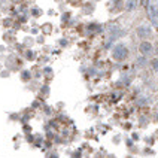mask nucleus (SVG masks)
<instances>
[{
  "label": "nucleus",
  "mask_w": 158,
  "mask_h": 158,
  "mask_svg": "<svg viewBox=\"0 0 158 158\" xmlns=\"http://www.w3.org/2000/svg\"><path fill=\"white\" fill-rule=\"evenodd\" d=\"M136 5H137V0H128V2H127V6H125V9H127V10H131V9L136 8Z\"/></svg>",
  "instance_id": "nucleus-4"
},
{
  "label": "nucleus",
  "mask_w": 158,
  "mask_h": 158,
  "mask_svg": "<svg viewBox=\"0 0 158 158\" xmlns=\"http://www.w3.org/2000/svg\"><path fill=\"white\" fill-rule=\"evenodd\" d=\"M27 58H28V60H31V58H33V54H31V51H27Z\"/></svg>",
  "instance_id": "nucleus-6"
},
{
  "label": "nucleus",
  "mask_w": 158,
  "mask_h": 158,
  "mask_svg": "<svg viewBox=\"0 0 158 158\" xmlns=\"http://www.w3.org/2000/svg\"><path fill=\"white\" fill-rule=\"evenodd\" d=\"M112 57H114L116 61H124L127 57H128V49L125 45H116L112 51Z\"/></svg>",
  "instance_id": "nucleus-1"
},
{
  "label": "nucleus",
  "mask_w": 158,
  "mask_h": 158,
  "mask_svg": "<svg viewBox=\"0 0 158 158\" xmlns=\"http://www.w3.org/2000/svg\"><path fill=\"white\" fill-rule=\"evenodd\" d=\"M152 66H154V70H157V60L152 61Z\"/></svg>",
  "instance_id": "nucleus-7"
},
{
  "label": "nucleus",
  "mask_w": 158,
  "mask_h": 158,
  "mask_svg": "<svg viewBox=\"0 0 158 158\" xmlns=\"http://www.w3.org/2000/svg\"><path fill=\"white\" fill-rule=\"evenodd\" d=\"M152 49H154V46L148 40H143L140 44V46H139V51L142 52V55H149V54H152Z\"/></svg>",
  "instance_id": "nucleus-3"
},
{
  "label": "nucleus",
  "mask_w": 158,
  "mask_h": 158,
  "mask_svg": "<svg viewBox=\"0 0 158 158\" xmlns=\"http://www.w3.org/2000/svg\"><path fill=\"white\" fill-rule=\"evenodd\" d=\"M151 35H152V30H151L149 26H140L137 28V36L142 39H148Z\"/></svg>",
  "instance_id": "nucleus-2"
},
{
  "label": "nucleus",
  "mask_w": 158,
  "mask_h": 158,
  "mask_svg": "<svg viewBox=\"0 0 158 158\" xmlns=\"http://www.w3.org/2000/svg\"><path fill=\"white\" fill-rule=\"evenodd\" d=\"M21 78H23V81H30V72H23L21 73Z\"/></svg>",
  "instance_id": "nucleus-5"
}]
</instances>
